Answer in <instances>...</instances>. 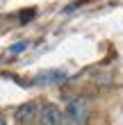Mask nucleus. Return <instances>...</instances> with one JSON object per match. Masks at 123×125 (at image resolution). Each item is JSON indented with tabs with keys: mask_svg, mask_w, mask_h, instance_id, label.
Wrapping results in <instances>:
<instances>
[{
	"mask_svg": "<svg viewBox=\"0 0 123 125\" xmlns=\"http://www.w3.org/2000/svg\"><path fill=\"white\" fill-rule=\"evenodd\" d=\"M0 125H7V123H5V121H2V118H0Z\"/></svg>",
	"mask_w": 123,
	"mask_h": 125,
	"instance_id": "obj_6",
	"label": "nucleus"
},
{
	"mask_svg": "<svg viewBox=\"0 0 123 125\" xmlns=\"http://www.w3.org/2000/svg\"><path fill=\"white\" fill-rule=\"evenodd\" d=\"M89 123V107L84 98H73L68 100L64 109V125H87Z\"/></svg>",
	"mask_w": 123,
	"mask_h": 125,
	"instance_id": "obj_1",
	"label": "nucleus"
},
{
	"mask_svg": "<svg viewBox=\"0 0 123 125\" xmlns=\"http://www.w3.org/2000/svg\"><path fill=\"white\" fill-rule=\"evenodd\" d=\"M37 114H39V109L34 102H25V105H21L16 109V114H14V118H16L18 125H30L37 121Z\"/></svg>",
	"mask_w": 123,
	"mask_h": 125,
	"instance_id": "obj_3",
	"label": "nucleus"
},
{
	"mask_svg": "<svg viewBox=\"0 0 123 125\" xmlns=\"http://www.w3.org/2000/svg\"><path fill=\"white\" fill-rule=\"evenodd\" d=\"M25 48H27V43H16V46L11 48V55H16V52H23Z\"/></svg>",
	"mask_w": 123,
	"mask_h": 125,
	"instance_id": "obj_5",
	"label": "nucleus"
},
{
	"mask_svg": "<svg viewBox=\"0 0 123 125\" xmlns=\"http://www.w3.org/2000/svg\"><path fill=\"white\" fill-rule=\"evenodd\" d=\"M59 80H64L62 73H57V71H50V73H41V75L34 80L37 84H55V82H59Z\"/></svg>",
	"mask_w": 123,
	"mask_h": 125,
	"instance_id": "obj_4",
	"label": "nucleus"
},
{
	"mask_svg": "<svg viewBox=\"0 0 123 125\" xmlns=\"http://www.w3.org/2000/svg\"><path fill=\"white\" fill-rule=\"evenodd\" d=\"M37 121H39V125H64V112L53 102H46L39 109Z\"/></svg>",
	"mask_w": 123,
	"mask_h": 125,
	"instance_id": "obj_2",
	"label": "nucleus"
}]
</instances>
